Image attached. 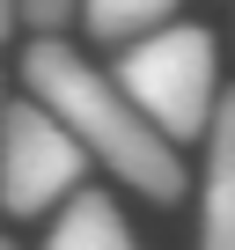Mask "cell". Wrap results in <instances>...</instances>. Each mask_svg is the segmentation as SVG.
<instances>
[{
    "label": "cell",
    "mask_w": 235,
    "mask_h": 250,
    "mask_svg": "<svg viewBox=\"0 0 235 250\" xmlns=\"http://www.w3.org/2000/svg\"><path fill=\"white\" fill-rule=\"evenodd\" d=\"M0 250H15V243H8V235H0Z\"/></svg>",
    "instance_id": "obj_9"
},
{
    "label": "cell",
    "mask_w": 235,
    "mask_h": 250,
    "mask_svg": "<svg viewBox=\"0 0 235 250\" xmlns=\"http://www.w3.org/2000/svg\"><path fill=\"white\" fill-rule=\"evenodd\" d=\"M44 250H140V235L125 228V213H118L110 191H66L59 199V221L44 235Z\"/></svg>",
    "instance_id": "obj_5"
},
{
    "label": "cell",
    "mask_w": 235,
    "mask_h": 250,
    "mask_svg": "<svg viewBox=\"0 0 235 250\" xmlns=\"http://www.w3.org/2000/svg\"><path fill=\"white\" fill-rule=\"evenodd\" d=\"M22 22V0H0V44H8V30Z\"/></svg>",
    "instance_id": "obj_8"
},
{
    "label": "cell",
    "mask_w": 235,
    "mask_h": 250,
    "mask_svg": "<svg viewBox=\"0 0 235 250\" xmlns=\"http://www.w3.org/2000/svg\"><path fill=\"white\" fill-rule=\"evenodd\" d=\"M81 15L103 44H133V37L176 22V0H81Z\"/></svg>",
    "instance_id": "obj_6"
},
{
    "label": "cell",
    "mask_w": 235,
    "mask_h": 250,
    "mask_svg": "<svg viewBox=\"0 0 235 250\" xmlns=\"http://www.w3.org/2000/svg\"><path fill=\"white\" fill-rule=\"evenodd\" d=\"M81 169H88V147L66 133L37 96L0 110V206H8L15 221L52 213L81 184Z\"/></svg>",
    "instance_id": "obj_3"
},
{
    "label": "cell",
    "mask_w": 235,
    "mask_h": 250,
    "mask_svg": "<svg viewBox=\"0 0 235 250\" xmlns=\"http://www.w3.org/2000/svg\"><path fill=\"white\" fill-rule=\"evenodd\" d=\"M22 81H30V96L66 125V133H74L110 177H125L133 191H147V199H162V206L184 199L176 140L162 133V125H155L125 88H118V74L88 66V59L66 52L52 30H37V44L22 52Z\"/></svg>",
    "instance_id": "obj_1"
},
{
    "label": "cell",
    "mask_w": 235,
    "mask_h": 250,
    "mask_svg": "<svg viewBox=\"0 0 235 250\" xmlns=\"http://www.w3.org/2000/svg\"><path fill=\"white\" fill-rule=\"evenodd\" d=\"M66 15H74V0H22V22L30 30H59Z\"/></svg>",
    "instance_id": "obj_7"
},
{
    "label": "cell",
    "mask_w": 235,
    "mask_h": 250,
    "mask_svg": "<svg viewBox=\"0 0 235 250\" xmlns=\"http://www.w3.org/2000/svg\"><path fill=\"white\" fill-rule=\"evenodd\" d=\"M198 250H235V88H220L206 125V206H198Z\"/></svg>",
    "instance_id": "obj_4"
},
{
    "label": "cell",
    "mask_w": 235,
    "mask_h": 250,
    "mask_svg": "<svg viewBox=\"0 0 235 250\" xmlns=\"http://www.w3.org/2000/svg\"><path fill=\"white\" fill-rule=\"evenodd\" d=\"M118 88H125L169 140H198L220 103V59L213 37L191 22H162L133 44H118Z\"/></svg>",
    "instance_id": "obj_2"
}]
</instances>
